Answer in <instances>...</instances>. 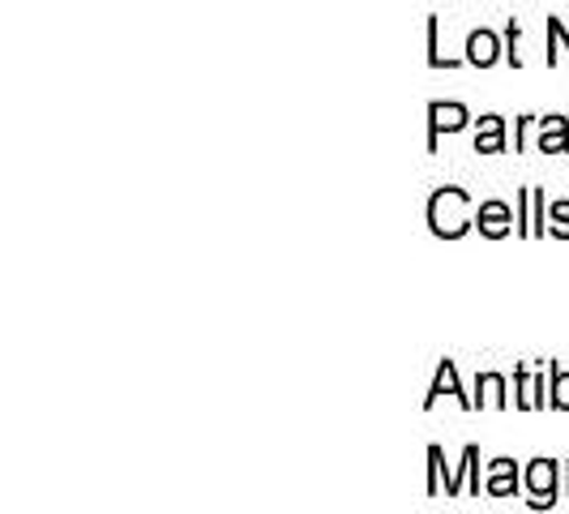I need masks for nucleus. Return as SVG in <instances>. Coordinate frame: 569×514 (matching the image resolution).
Wrapping results in <instances>:
<instances>
[{"label":"nucleus","instance_id":"f257e3e1","mask_svg":"<svg viewBox=\"0 0 569 514\" xmlns=\"http://www.w3.org/2000/svg\"><path fill=\"white\" fill-rule=\"evenodd\" d=\"M428 228H432V236L458 240L462 231L471 228V198L462 189H455V185L437 189L432 201H428Z\"/></svg>","mask_w":569,"mask_h":514},{"label":"nucleus","instance_id":"f03ea898","mask_svg":"<svg viewBox=\"0 0 569 514\" xmlns=\"http://www.w3.org/2000/svg\"><path fill=\"white\" fill-rule=\"evenodd\" d=\"M527 493H531V506H552L557 502V463L552 458H536L527 467Z\"/></svg>","mask_w":569,"mask_h":514},{"label":"nucleus","instance_id":"7ed1b4c3","mask_svg":"<svg viewBox=\"0 0 569 514\" xmlns=\"http://www.w3.org/2000/svg\"><path fill=\"white\" fill-rule=\"evenodd\" d=\"M428 116H432V138L428 146H437V134L446 129V134H458L462 125H467V108L462 103H428Z\"/></svg>","mask_w":569,"mask_h":514},{"label":"nucleus","instance_id":"20e7f679","mask_svg":"<svg viewBox=\"0 0 569 514\" xmlns=\"http://www.w3.org/2000/svg\"><path fill=\"white\" fill-rule=\"evenodd\" d=\"M476 224H480V231H485V236L501 240V236L510 231L513 215H510V206H506V201H485V206H480V219H476Z\"/></svg>","mask_w":569,"mask_h":514},{"label":"nucleus","instance_id":"39448f33","mask_svg":"<svg viewBox=\"0 0 569 514\" xmlns=\"http://www.w3.org/2000/svg\"><path fill=\"white\" fill-rule=\"evenodd\" d=\"M569 146V120L566 116H543L540 120V150L543 155H561Z\"/></svg>","mask_w":569,"mask_h":514},{"label":"nucleus","instance_id":"423d86ee","mask_svg":"<svg viewBox=\"0 0 569 514\" xmlns=\"http://www.w3.org/2000/svg\"><path fill=\"white\" fill-rule=\"evenodd\" d=\"M467 60H471L476 69H488V65L497 60V34H492V30H471V39H467Z\"/></svg>","mask_w":569,"mask_h":514},{"label":"nucleus","instance_id":"0eeeda50","mask_svg":"<svg viewBox=\"0 0 569 514\" xmlns=\"http://www.w3.org/2000/svg\"><path fill=\"white\" fill-rule=\"evenodd\" d=\"M441 395H455L462 407H471V399L462 395V386H458V377H455V360H441V369H437V382H432V395H428V407L441 399Z\"/></svg>","mask_w":569,"mask_h":514},{"label":"nucleus","instance_id":"6e6552de","mask_svg":"<svg viewBox=\"0 0 569 514\" xmlns=\"http://www.w3.org/2000/svg\"><path fill=\"white\" fill-rule=\"evenodd\" d=\"M513 485H518L513 463H510V458H497V463H492V476H488V493H492V497H506Z\"/></svg>","mask_w":569,"mask_h":514},{"label":"nucleus","instance_id":"1a4fd4ad","mask_svg":"<svg viewBox=\"0 0 569 514\" xmlns=\"http://www.w3.org/2000/svg\"><path fill=\"white\" fill-rule=\"evenodd\" d=\"M506 138H501V116H485L480 120V134H476V150L480 155H492V150H501Z\"/></svg>","mask_w":569,"mask_h":514},{"label":"nucleus","instance_id":"9d476101","mask_svg":"<svg viewBox=\"0 0 569 514\" xmlns=\"http://www.w3.org/2000/svg\"><path fill=\"white\" fill-rule=\"evenodd\" d=\"M480 391H485V395H480L476 403H492V407H506V377H501V373H485V377H480Z\"/></svg>","mask_w":569,"mask_h":514},{"label":"nucleus","instance_id":"9b49d317","mask_svg":"<svg viewBox=\"0 0 569 514\" xmlns=\"http://www.w3.org/2000/svg\"><path fill=\"white\" fill-rule=\"evenodd\" d=\"M548 373H552V407L569 412V373L557 369V365H548Z\"/></svg>","mask_w":569,"mask_h":514},{"label":"nucleus","instance_id":"f8f14e48","mask_svg":"<svg viewBox=\"0 0 569 514\" xmlns=\"http://www.w3.org/2000/svg\"><path fill=\"white\" fill-rule=\"evenodd\" d=\"M428 458H432V481H428V493H437V488H441V446H432ZM446 497H458V481H450V476H446Z\"/></svg>","mask_w":569,"mask_h":514},{"label":"nucleus","instance_id":"ddd939ff","mask_svg":"<svg viewBox=\"0 0 569 514\" xmlns=\"http://www.w3.org/2000/svg\"><path fill=\"white\" fill-rule=\"evenodd\" d=\"M548 231L561 236V240H569V201H557V206H552V224H548Z\"/></svg>","mask_w":569,"mask_h":514},{"label":"nucleus","instance_id":"4468645a","mask_svg":"<svg viewBox=\"0 0 569 514\" xmlns=\"http://www.w3.org/2000/svg\"><path fill=\"white\" fill-rule=\"evenodd\" d=\"M548 34H552V43H557V48H561V52H569V34H566V27H561V22H557V18H552V22H548Z\"/></svg>","mask_w":569,"mask_h":514},{"label":"nucleus","instance_id":"2eb2a0df","mask_svg":"<svg viewBox=\"0 0 569 514\" xmlns=\"http://www.w3.org/2000/svg\"><path fill=\"white\" fill-rule=\"evenodd\" d=\"M510 65L522 69V57H518V27H513V22H510Z\"/></svg>","mask_w":569,"mask_h":514}]
</instances>
